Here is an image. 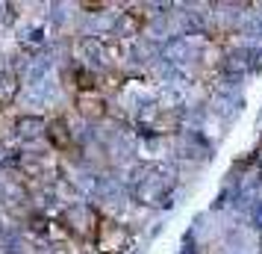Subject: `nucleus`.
<instances>
[{
    "instance_id": "nucleus-3",
    "label": "nucleus",
    "mask_w": 262,
    "mask_h": 254,
    "mask_svg": "<svg viewBox=\"0 0 262 254\" xmlns=\"http://www.w3.org/2000/svg\"><path fill=\"white\" fill-rule=\"evenodd\" d=\"M45 136H48V142L56 151H62V154H77L74 151V136H71V130H68V124L65 121H50L48 127H45Z\"/></svg>"
},
{
    "instance_id": "nucleus-7",
    "label": "nucleus",
    "mask_w": 262,
    "mask_h": 254,
    "mask_svg": "<svg viewBox=\"0 0 262 254\" xmlns=\"http://www.w3.org/2000/svg\"><path fill=\"white\" fill-rule=\"evenodd\" d=\"M109 3H83V9H89V12H100V9H106Z\"/></svg>"
},
{
    "instance_id": "nucleus-2",
    "label": "nucleus",
    "mask_w": 262,
    "mask_h": 254,
    "mask_svg": "<svg viewBox=\"0 0 262 254\" xmlns=\"http://www.w3.org/2000/svg\"><path fill=\"white\" fill-rule=\"evenodd\" d=\"M77 109H80V115L83 119H103L109 109H106V101H103V95L100 92H77Z\"/></svg>"
},
{
    "instance_id": "nucleus-4",
    "label": "nucleus",
    "mask_w": 262,
    "mask_h": 254,
    "mask_svg": "<svg viewBox=\"0 0 262 254\" xmlns=\"http://www.w3.org/2000/svg\"><path fill=\"white\" fill-rule=\"evenodd\" d=\"M144 18L147 15L142 9H136V6H133L130 12H124L121 15V36H139L142 27H144Z\"/></svg>"
},
{
    "instance_id": "nucleus-1",
    "label": "nucleus",
    "mask_w": 262,
    "mask_h": 254,
    "mask_svg": "<svg viewBox=\"0 0 262 254\" xmlns=\"http://www.w3.org/2000/svg\"><path fill=\"white\" fill-rule=\"evenodd\" d=\"M95 248L100 254H118L121 248H127L130 245V230L124 228V225H115V222H109V219H100V225L95 230Z\"/></svg>"
},
{
    "instance_id": "nucleus-5",
    "label": "nucleus",
    "mask_w": 262,
    "mask_h": 254,
    "mask_svg": "<svg viewBox=\"0 0 262 254\" xmlns=\"http://www.w3.org/2000/svg\"><path fill=\"white\" fill-rule=\"evenodd\" d=\"M177 127H180V115H177V112H165V115H159L156 124H154L156 133H174Z\"/></svg>"
},
{
    "instance_id": "nucleus-6",
    "label": "nucleus",
    "mask_w": 262,
    "mask_h": 254,
    "mask_svg": "<svg viewBox=\"0 0 262 254\" xmlns=\"http://www.w3.org/2000/svg\"><path fill=\"white\" fill-rule=\"evenodd\" d=\"M15 89H18V83H15V77L9 74V77H3V83H0V104H12V97H15Z\"/></svg>"
}]
</instances>
